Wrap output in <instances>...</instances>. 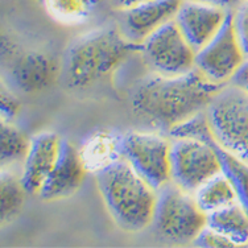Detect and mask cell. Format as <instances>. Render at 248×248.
<instances>
[{"mask_svg":"<svg viewBox=\"0 0 248 248\" xmlns=\"http://www.w3.org/2000/svg\"><path fill=\"white\" fill-rule=\"evenodd\" d=\"M223 86L209 81L196 67L172 77L152 73L135 86L131 107L148 128L167 135L176 125L205 111Z\"/></svg>","mask_w":248,"mask_h":248,"instance_id":"6da1fadb","label":"cell"},{"mask_svg":"<svg viewBox=\"0 0 248 248\" xmlns=\"http://www.w3.org/2000/svg\"><path fill=\"white\" fill-rule=\"evenodd\" d=\"M193 194L206 215L238 201L231 182L222 172L203 182Z\"/></svg>","mask_w":248,"mask_h":248,"instance_id":"e0dca14e","label":"cell"},{"mask_svg":"<svg viewBox=\"0 0 248 248\" xmlns=\"http://www.w3.org/2000/svg\"><path fill=\"white\" fill-rule=\"evenodd\" d=\"M152 226L170 243H193L206 226V214L200 209L193 193L169 181L157 190Z\"/></svg>","mask_w":248,"mask_h":248,"instance_id":"277c9868","label":"cell"},{"mask_svg":"<svg viewBox=\"0 0 248 248\" xmlns=\"http://www.w3.org/2000/svg\"><path fill=\"white\" fill-rule=\"evenodd\" d=\"M184 0H149L122 11L120 31L131 43L140 45L149 34L174 19Z\"/></svg>","mask_w":248,"mask_h":248,"instance_id":"5bb4252c","label":"cell"},{"mask_svg":"<svg viewBox=\"0 0 248 248\" xmlns=\"http://www.w3.org/2000/svg\"><path fill=\"white\" fill-rule=\"evenodd\" d=\"M213 141L209 144L191 139H170V181L194 193L203 182L222 172Z\"/></svg>","mask_w":248,"mask_h":248,"instance_id":"ba28073f","label":"cell"},{"mask_svg":"<svg viewBox=\"0 0 248 248\" xmlns=\"http://www.w3.org/2000/svg\"><path fill=\"white\" fill-rule=\"evenodd\" d=\"M86 173L79 149L66 139H61L56 165L37 196L44 201H56L73 196L85 181Z\"/></svg>","mask_w":248,"mask_h":248,"instance_id":"8fae6325","label":"cell"},{"mask_svg":"<svg viewBox=\"0 0 248 248\" xmlns=\"http://www.w3.org/2000/svg\"><path fill=\"white\" fill-rule=\"evenodd\" d=\"M28 193L21 184L20 174L11 170V168H1L0 177V207H1V223L10 222L17 217Z\"/></svg>","mask_w":248,"mask_h":248,"instance_id":"ac0fdd59","label":"cell"},{"mask_svg":"<svg viewBox=\"0 0 248 248\" xmlns=\"http://www.w3.org/2000/svg\"><path fill=\"white\" fill-rule=\"evenodd\" d=\"M31 139L10 122H1L0 128V161L1 168L23 164L28 153Z\"/></svg>","mask_w":248,"mask_h":248,"instance_id":"ffe728a7","label":"cell"},{"mask_svg":"<svg viewBox=\"0 0 248 248\" xmlns=\"http://www.w3.org/2000/svg\"><path fill=\"white\" fill-rule=\"evenodd\" d=\"M246 60L234 29V8H230L223 24L203 48L196 52L194 67L209 81L229 83Z\"/></svg>","mask_w":248,"mask_h":248,"instance_id":"9c48e42d","label":"cell"},{"mask_svg":"<svg viewBox=\"0 0 248 248\" xmlns=\"http://www.w3.org/2000/svg\"><path fill=\"white\" fill-rule=\"evenodd\" d=\"M145 66L161 76H180L194 69L196 50L184 37L174 19L149 34L139 45Z\"/></svg>","mask_w":248,"mask_h":248,"instance_id":"52a82bcc","label":"cell"},{"mask_svg":"<svg viewBox=\"0 0 248 248\" xmlns=\"http://www.w3.org/2000/svg\"><path fill=\"white\" fill-rule=\"evenodd\" d=\"M120 28L102 27L77 37L69 46L62 66L63 78L72 89H86L111 74L135 52Z\"/></svg>","mask_w":248,"mask_h":248,"instance_id":"7a4b0ae2","label":"cell"},{"mask_svg":"<svg viewBox=\"0 0 248 248\" xmlns=\"http://www.w3.org/2000/svg\"><path fill=\"white\" fill-rule=\"evenodd\" d=\"M8 69L12 85L25 94L46 90L56 83L60 76L57 60L41 52L21 54L11 62Z\"/></svg>","mask_w":248,"mask_h":248,"instance_id":"4fadbf2b","label":"cell"},{"mask_svg":"<svg viewBox=\"0 0 248 248\" xmlns=\"http://www.w3.org/2000/svg\"><path fill=\"white\" fill-rule=\"evenodd\" d=\"M20 102L16 96L3 87L1 90V122H11L20 111Z\"/></svg>","mask_w":248,"mask_h":248,"instance_id":"d4e9b609","label":"cell"},{"mask_svg":"<svg viewBox=\"0 0 248 248\" xmlns=\"http://www.w3.org/2000/svg\"><path fill=\"white\" fill-rule=\"evenodd\" d=\"M197 1H205L211 4L220 5L224 8H235L239 4V0H197Z\"/></svg>","mask_w":248,"mask_h":248,"instance_id":"83f0119b","label":"cell"},{"mask_svg":"<svg viewBox=\"0 0 248 248\" xmlns=\"http://www.w3.org/2000/svg\"><path fill=\"white\" fill-rule=\"evenodd\" d=\"M120 139L122 134L102 129L93 132L82 143L79 155L87 172H99L122 158Z\"/></svg>","mask_w":248,"mask_h":248,"instance_id":"9a60e30c","label":"cell"},{"mask_svg":"<svg viewBox=\"0 0 248 248\" xmlns=\"http://www.w3.org/2000/svg\"><path fill=\"white\" fill-rule=\"evenodd\" d=\"M61 138L54 132H40L31 138L20 180L28 194L37 196L57 161Z\"/></svg>","mask_w":248,"mask_h":248,"instance_id":"7c38bea8","label":"cell"},{"mask_svg":"<svg viewBox=\"0 0 248 248\" xmlns=\"http://www.w3.org/2000/svg\"><path fill=\"white\" fill-rule=\"evenodd\" d=\"M206 224L236 246L248 244V213L238 201L206 215Z\"/></svg>","mask_w":248,"mask_h":248,"instance_id":"2e32d148","label":"cell"},{"mask_svg":"<svg viewBox=\"0 0 248 248\" xmlns=\"http://www.w3.org/2000/svg\"><path fill=\"white\" fill-rule=\"evenodd\" d=\"M229 10L205 1L184 0L174 21L191 48L198 52L219 31Z\"/></svg>","mask_w":248,"mask_h":248,"instance_id":"30bf717a","label":"cell"},{"mask_svg":"<svg viewBox=\"0 0 248 248\" xmlns=\"http://www.w3.org/2000/svg\"><path fill=\"white\" fill-rule=\"evenodd\" d=\"M240 1H244V0H239V3H240Z\"/></svg>","mask_w":248,"mask_h":248,"instance_id":"f1b7e54d","label":"cell"},{"mask_svg":"<svg viewBox=\"0 0 248 248\" xmlns=\"http://www.w3.org/2000/svg\"><path fill=\"white\" fill-rule=\"evenodd\" d=\"M213 145L218 153L222 173L229 178L236 193L238 202H240V205L248 213V162L243 161L242 158L235 156L234 153L220 147L217 140L213 141Z\"/></svg>","mask_w":248,"mask_h":248,"instance_id":"d6986e66","label":"cell"},{"mask_svg":"<svg viewBox=\"0 0 248 248\" xmlns=\"http://www.w3.org/2000/svg\"><path fill=\"white\" fill-rule=\"evenodd\" d=\"M96 187L111 218L127 232H140L152 224L157 190L123 158L95 173Z\"/></svg>","mask_w":248,"mask_h":248,"instance_id":"3957f363","label":"cell"},{"mask_svg":"<svg viewBox=\"0 0 248 248\" xmlns=\"http://www.w3.org/2000/svg\"><path fill=\"white\" fill-rule=\"evenodd\" d=\"M229 83L248 93V57L244 60L243 63L240 65V67L236 70L232 78L230 79Z\"/></svg>","mask_w":248,"mask_h":248,"instance_id":"484cf974","label":"cell"},{"mask_svg":"<svg viewBox=\"0 0 248 248\" xmlns=\"http://www.w3.org/2000/svg\"><path fill=\"white\" fill-rule=\"evenodd\" d=\"M95 0H46L50 15L63 23L83 21L90 14Z\"/></svg>","mask_w":248,"mask_h":248,"instance_id":"7402d4cb","label":"cell"},{"mask_svg":"<svg viewBox=\"0 0 248 248\" xmlns=\"http://www.w3.org/2000/svg\"><path fill=\"white\" fill-rule=\"evenodd\" d=\"M234 29L246 58L248 57V0L234 8Z\"/></svg>","mask_w":248,"mask_h":248,"instance_id":"603a6c76","label":"cell"},{"mask_svg":"<svg viewBox=\"0 0 248 248\" xmlns=\"http://www.w3.org/2000/svg\"><path fill=\"white\" fill-rule=\"evenodd\" d=\"M169 139H191V140H200L210 144L215 140L210 122L206 114V110L198 112L191 116L181 124L176 125L167 134Z\"/></svg>","mask_w":248,"mask_h":248,"instance_id":"44dd1931","label":"cell"},{"mask_svg":"<svg viewBox=\"0 0 248 248\" xmlns=\"http://www.w3.org/2000/svg\"><path fill=\"white\" fill-rule=\"evenodd\" d=\"M110 1L115 10L125 11L129 10V8H132V7H136V5L147 3L149 0H110Z\"/></svg>","mask_w":248,"mask_h":248,"instance_id":"4316f807","label":"cell"},{"mask_svg":"<svg viewBox=\"0 0 248 248\" xmlns=\"http://www.w3.org/2000/svg\"><path fill=\"white\" fill-rule=\"evenodd\" d=\"M220 147L248 162V93L226 83L206 108Z\"/></svg>","mask_w":248,"mask_h":248,"instance_id":"5b68a950","label":"cell"},{"mask_svg":"<svg viewBox=\"0 0 248 248\" xmlns=\"http://www.w3.org/2000/svg\"><path fill=\"white\" fill-rule=\"evenodd\" d=\"M193 244L196 247L202 248H220V247H236V244L230 240L227 236L220 234L219 231L211 229L206 224L203 229L201 230V232L193 240Z\"/></svg>","mask_w":248,"mask_h":248,"instance_id":"cb8c5ba5","label":"cell"},{"mask_svg":"<svg viewBox=\"0 0 248 248\" xmlns=\"http://www.w3.org/2000/svg\"><path fill=\"white\" fill-rule=\"evenodd\" d=\"M122 158L158 190L170 181V139L157 131H128L120 139Z\"/></svg>","mask_w":248,"mask_h":248,"instance_id":"8992f818","label":"cell"}]
</instances>
